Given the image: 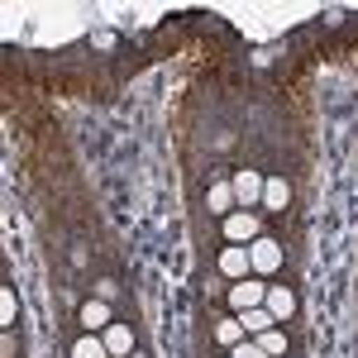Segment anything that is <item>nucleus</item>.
<instances>
[{
  "instance_id": "obj_7",
  "label": "nucleus",
  "mask_w": 358,
  "mask_h": 358,
  "mask_svg": "<svg viewBox=\"0 0 358 358\" xmlns=\"http://www.w3.org/2000/svg\"><path fill=\"white\" fill-rule=\"evenodd\" d=\"M82 325H86V334L91 330H110V306L106 301H86L82 306Z\"/></svg>"
},
{
  "instance_id": "obj_5",
  "label": "nucleus",
  "mask_w": 358,
  "mask_h": 358,
  "mask_svg": "<svg viewBox=\"0 0 358 358\" xmlns=\"http://www.w3.org/2000/svg\"><path fill=\"white\" fill-rule=\"evenodd\" d=\"M248 268H253V263H248V248L229 244V248L220 253V273H224V277H244Z\"/></svg>"
},
{
  "instance_id": "obj_4",
  "label": "nucleus",
  "mask_w": 358,
  "mask_h": 358,
  "mask_svg": "<svg viewBox=\"0 0 358 358\" xmlns=\"http://www.w3.org/2000/svg\"><path fill=\"white\" fill-rule=\"evenodd\" d=\"M229 187H234V201H239V206H263V177H258V172L244 167Z\"/></svg>"
},
{
  "instance_id": "obj_8",
  "label": "nucleus",
  "mask_w": 358,
  "mask_h": 358,
  "mask_svg": "<svg viewBox=\"0 0 358 358\" xmlns=\"http://www.w3.org/2000/svg\"><path fill=\"white\" fill-rule=\"evenodd\" d=\"M268 310H273L277 320H287V315H292V310H296V296H292V292H287V287H268Z\"/></svg>"
},
{
  "instance_id": "obj_14",
  "label": "nucleus",
  "mask_w": 358,
  "mask_h": 358,
  "mask_svg": "<svg viewBox=\"0 0 358 358\" xmlns=\"http://www.w3.org/2000/svg\"><path fill=\"white\" fill-rule=\"evenodd\" d=\"M215 339H220V344H229V349H234V344H239V339H244V325H239V320H220V325H215Z\"/></svg>"
},
{
  "instance_id": "obj_16",
  "label": "nucleus",
  "mask_w": 358,
  "mask_h": 358,
  "mask_svg": "<svg viewBox=\"0 0 358 358\" xmlns=\"http://www.w3.org/2000/svg\"><path fill=\"white\" fill-rule=\"evenodd\" d=\"M0 325H15V292H0Z\"/></svg>"
},
{
  "instance_id": "obj_15",
  "label": "nucleus",
  "mask_w": 358,
  "mask_h": 358,
  "mask_svg": "<svg viewBox=\"0 0 358 358\" xmlns=\"http://www.w3.org/2000/svg\"><path fill=\"white\" fill-rule=\"evenodd\" d=\"M229 358H268V354H263V344H258V339H239Z\"/></svg>"
},
{
  "instance_id": "obj_12",
  "label": "nucleus",
  "mask_w": 358,
  "mask_h": 358,
  "mask_svg": "<svg viewBox=\"0 0 358 358\" xmlns=\"http://www.w3.org/2000/svg\"><path fill=\"white\" fill-rule=\"evenodd\" d=\"M72 358H110V349H106V339L86 334V339H77V349H72Z\"/></svg>"
},
{
  "instance_id": "obj_13",
  "label": "nucleus",
  "mask_w": 358,
  "mask_h": 358,
  "mask_svg": "<svg viewBox=\"0 0 358 358\" xmlns=\"http://www.w3.org/2000/svg\"><path fill=\"white\" fill-rule=\"evenodd\" d=\"M258 344H263V354H268V358L287 354V334H282V330H268V334H258Z\"/></svg>"
},
{
  "instance_id": "obj_6",
  "label": "nucleus",
  "mask_w": 358,
  "mask_h": 358,
  "mask_svg": "<svg viewBox=\"0 0 358 358\" xmlns=\"http://www.w3.org/2000/svg\"><path fill=\"white\" fill-rule=\"evenodd\" d=\"M273 310H268V306H253V310H244V315H239V325H244V334H268L273 330Z\"/></svg>"
},
{
  "instance_id": "obj_17",
  "label": "nucleus",
  "mask_w": 358,
  "mask_h": 358,
  "mask_svg": "<svg viewBox=\"0 0 358 358\" xmlns=\"http://www.w3.org/2000/svg\"><path fill=\"white\" fill-rule=\"evenodd\" d=\"M115 296V282H96V301H110Z\"/></svg>"
},
{
  "instance_id": "obj_3",
  "label": "nucleus",
  "mask_w": 358,
  "mask_h": 358,
  "mask_svg": "<svg viewBox=\"0 0 358 358\" xmlns=\"http://www.w3.org/2000/svg\"><path fill=\"white\" fill-rule=\"evenodd\" d=\"M263 301H268V287H263V282H234V287H229V306H234L239 315L253 310V306H263Z\"/></svg>"
},
{
  "instance_id": "obj_1",
  "label": "nucleus",
  "mask_w": 358,
  "mask_h": 358,
  "mask_svg": "<svg viewBox=\"0 0 358 358\" xmlns=\"http://www.w3.org/2000/svg\"><path fill=\"white\" fill-rule=\"evenodd\" d=\"M248 263H253V273H277L282 268V248H277V239H253V248H248Z\"/></svg>"
},
{
  "instance_id": "obj_11",
  "label": "nucleus",
  "mask_w": 358,
  "mask_h": 358,
  "mask_svg": "<svg viewBox=\"0 0 358 358\" xmlns=\"http://www.w3.org/2000/svg\"><path fill=\"white\" fill-rule=\"evenodd\" d=\"M206 201H210V210H215V215H229V206H239V201H234V187H229V182H215Z\"/></svg>"
},
{
  "instance_id": "obj_10",
  "label": "nucleus",
  "mask_w": 358,
  "mask_h": 358,
  "mask_svg": "<svg viewBox=\"0 0 358 358\" xmlns=\"http://www.w3.org/2000/svg\"><path fill=\"white\" fill-rule=\"evenodd\" d=\"M106 349L120 354V358H129V354H134V334L124 330V325H110V330H106Z\"/></svg>"
},
{
  "instance_id": "obj_2",
  "label": "nucleus",
  "mask_w": 358,
  "mask_h": 358,
  "mask_svg": "<svg viewBox=\"0 0 358 358\" xmlns=\"http://www.w3.org/2000/svg\"><path fill=\"white\" fill-rule=\"evenodd\" d=\"M224 239H229V244L258 239V215H253V210H229V215H224Z\"/></svg>"
},
{
  "instance_id": "obj_9",
  "label": "nucleus",
  "mask_w": 358,
  "mask_h": 358,
  "mask_svg": "<svg viewBox=\"0 0 358 358\" xmlns=\"http://www.w3.org/2000/svg\"><path fill=\"white\" fill-rule=\"evenodd\" d=\"M287 201H292V187H287L282 177H273V182H263V206H268V210H282Z\"/></svg>"
}]
</instances>
